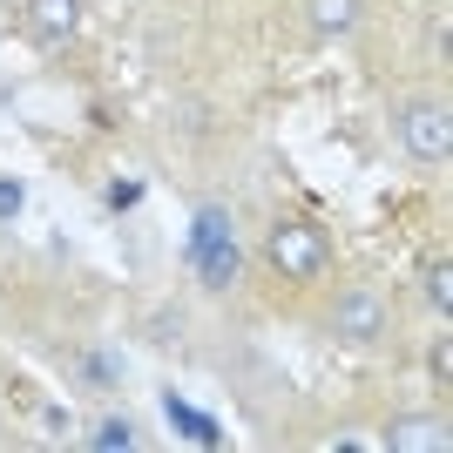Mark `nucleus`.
Segmentation results:
<instances>
[{
  "label": "nucleus",
  "mask_w": 453,
  "mask_h": 453,
  "mask_svg": "<svg viewBox=\"0 0 453 453\" xmlns=\"http://www.w3.org/2000/svg\"><path fill=\"white\" fill-rule=\"evenodd\" d=\"M230 278H237V250H230L224 224H217V244H196V284L203 291H230Z\"/></svg>",
  "instance_id": "6e6552de"
},
{
  "label": "nucleus",
  "mask_w": 453,
  "mask_h": 453,
  "mask_svg": "<svg viewBox=\"0 0 453 453\" xmlns=\"http://www.w3.org/2000/svg\"><path fill=\"white\" fill-rule=\"evenodd\" d=\"M325 332L339 345H359V352H372V345L393 339V298L379 291V284H339L332 298H325Z\"/></svg>",
  "instance_id": "f03ea898"
},
{
  "label": "nucleus",
  "mask_w": 453,
  "mask_h": 453,
  "mask_svg": "<svg viewBox=\"0 0 453 453\" xmlns=\"http://www.w3.org/2000/svg\"><path fill=\"white\" fill-rule=\"evenodd\" d=\"M447 413H393L386 426H379V447L386 453H447Z\"/></svg>",
  "instance_id": "39448f33"
},
{
  "label": "nucleus",
  "mask_w": 453,
  "mask_h": 453,
  "mask_svg": "<svg viewBox=\"0 0 453 453\" xmlns=\"http://www.w3.org/2000/svg\"><path fill=\"white\" fill-rule=\"evenodd\" d=\"M81 440H88L95 453H135V447H142V434H135V419H129V413H102Z\"/></svg>",
  "instance_id": "1a4fd4ad"
},
{
  "label": "nucleus",
  "mask_w": 453,
  "mask_h": 453,
  "mask_svg": "<svg viewBox=\"0 0 453 453\" xmlns=\"http://www.w3.org/2000/svg\"><path fill=\"white\" fill-rule=\"evenodd\" d=\"M393 142L406 163H419V170H440L453 156V109L440 88H406L393 102Z\"/></svg>",
  "instance_id": "f257e3e1"
},
{
  "label": "nucleus",
  "mask_w": 453,
  "mask_h": 453,
  "mask_svg": "<svg viewBox=\"0 0 453 453\" xmlns=\"http://www.w3.org/2000/svg\"><path fill=\"white\" fill-rule=\"evenodd\" d=\"M265 265L271 278L284 284H319L325 271H332V237H325L311 217H278L265 237Z\"/></svg>",
  "instance_id": "7ed1b4c3"
},
{
  "label": "nucleus",
  "mask_w": 453,
  "mask_h": 453,
  "mask_svg": "<svg viewBox=\"0 0 453 453\" xmlns=\"http://www.w3.org/2000/svg\"><path fill=\"white\" fill-rule=\"evenodd\" d=\"M20 35L35 48H68L81 35V0H20Z\"/></svg>",
  "instance_id": "20e7f679"
},
{
  "label": "nucleus",
  "mask_w": 453,
  "mask_h": 453,
  "mask_svg": "<svg viewBox=\"0 0 453 453\" xmlns=\"http://www.w3.org/2000/svg\"><path fill=\"white\" fill-rule=\"evenodd\" d=\"M365 20V0H304V27L319 41H345Z\"/></svg>",
  "instance_id": "423d86ee"
},
{
  "label": "nucleus",
  "mask_w": 453,
  "mask_h": 453,
  "mask_svg": "<svg viewBox=\"0 0 453 453\" xmlns=\"http://www.w3.org/2000/svg\"><path fill=\"white\" fill-rule=\"evenodd\" d=\"M75 379L88 386V393H122V352H109V345H81L75 352Z\"/></svg>",
  "instance_id": "0eeeda50"
},
{
  "label": "nucleus",
  "mask_w": 453,
  "mask_h": 453,
  "mask_svg": "<svg viewBox=\"0 0 453 453\" xmlns=\"http://www.w3.org/2000/svg\"><path fill=\"white\" fill-rule=\"evenodd\" d=\"M419 291H426V311H434V319L453 311V265L447 257H426V265H419Z\"/></svg>",
  "instance_id": "9d476101"
},
{
  "label": "nucleus",
  "mask_w": 453,
  "mask_h": 453,
  "mask_svg": "<svg viewBox=\"0 0 453 453\" xmlns=\"http://www.w3.org/2000/svg\"><path fill=\"white\" fill-rule=\"evenodd\" d=\"M20 210H27V183H20V176H0V224H14Z\"/></svg>",
  "instance_id": "9b49d317"
}]
</instances>
